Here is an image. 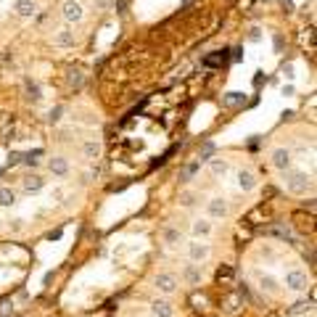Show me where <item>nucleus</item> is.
<instances>
[{
	"label": "nucleus",
	"instance_id": "nucleus-17",
	"mask_svg": "<svg viewBox=\"0 0 317 317\" xmlns=\"http://www.w3.org/2000/svg\"><path fill=\"white\" fill-rule=\"evenodd\" d=\"M206 161H209V172L214 174V177H225L230 172V164L225 159H206Z\"/></svg>",
	"mask_w": 317,
	"mask_h": 317
},
{
	"label": "nucleus",
	"instance_id": "nucleus-18",
	"mask_svg": "<svg viewBox=\"0 0 317 317\" xmlns=\"http://www.w3.org/2000/svg\"><path fill=\"white\" fill-rule=\"evenodd\" d=\"M16 201H19V193L14 188H0V206L11 209V206H16Z\"/></svg>",
	"mask_w": 317,
	"mask_h": 317
},
{
	"label": "nucleus",
	"instance_id": "nucleus-1",
	"mask_svg": "<svg viewBox=\"0 0 317 317\" xmlns=\"http://www.w3.org/2000/svg\"><path fill=\"white\" fill-rule=\"evenodd\" d=\"M286 174V185H288V191L291 193H296V196H304L307 191H312V174H307V172H283Z\"/></svg>",
	"mask_w": 317,
	"mask_h": 317
},
{
	"label": "nucleus",
	"instance_id": "nucleus-7",
	"mask_svg": "<svg viewBox=\"0 0 317 317\" xmlns=\"http://www.w3.org/2000/svg\"><path fill=\"white\" fill-rule=\"evenodd\" d=\"M61 16L69 21V24H79V21L85 19V8H82L79 0H64V6H61Z\"/></svg>",
	"mask_w": 317,
	"mask_h": 317
},
{
	"label": "nucleus",
	"instance_id": "nucleus-9",
	"mask_svg": "<svg viewBox=\"0 0 317 317\" xmlns=\"http://www.w3.org/2000/svg\"><path fill=\"white\" fill-rule=\"evenodd\" d=\"M236 185H238V191L251 193L254 188H256V174L251 169H238L236 172Z\"/></svg>",
	"mask_w": 317,
	"mask_h": 317
},
{
	"label": "nucleus",
	"instance_id": "nucleus-10",
	"mask_svg": "<svg viewBox=\"0 0 317 317\" xmlns=\"http://www.w3.org/2000/svg\"><path fill=\"white\" fill-rule=\"evenodd\" d=\"M191 233H193V238H209L214 233V225H211L209 217H198L191 222Z\"/></svg>",
	"mask_w": 317,
	"mask_h": 317
},
{
	"label": "nucleus",
	"instance_id": "nucleus-4",
	"mask_svg": "<svg viewBox=\"0 0 317 317\" xmlns=\"http://www.w3.org/2000/svg\"><path fill=\"white\" fill-rule=\"evenodd\" d=\"M269 164L278 169V172H288L293 169V154H291V148H273V154H269Z\"/></svg>",
	"mask_w": 317,
	"mask_h": 317
},
{
	"label": "nucleus",
	"instance_id": "nucleus-11",
	"mask_svg": "<svg viewBox=\"0 0 317 317\" xmlns=\"http://www.w3.org/2000/svg\"><path fill=\"white\" fill-rule=\"evenodd\" d=\"M151 314L154 317H174V304L169 299L159 296V299L151 301Z\"/></svg>",
	"mask_w": 317,
	"mask_h": 317
},
{
	"label": "nucleus",
	"instance_id": "nucleus-26",
	"mask_svg": "<svg viewBox=\"0 0 317 317\" xmlns=\"http://www.w3.org/2000/svg\"><path fill=\"white\" fill-rule=\"evenodd\" d=\"M259 3H273V0H259Z\"/></svg>",
	"mask_w": 317,
	"mask_h": 317
},
{
	"label": "nucleus",
	"instance_id": "nucleus-20",
	"mask_svg": "<svg viewBox=\"0 0 317 317\" xmlns=\"http://www.w3.org/2000/svg\"><path fill=\"white\" fill-rule=\"evenodd\" d=\"M164 243H167V246H180L183 243V230L167 228V230H164Z\"/></svg>",
	"mask_w": 317,
	"mask_h": 317
},
{
	"label": "nucleus",
	"instance_id": "nucleus-5",
	"mask_svg": "<svg viewBox=\"0 0 317 317\" xmlns=\"http://www.w3.org/2000/svg\"><path fill=\"white\" fill-rule=\"evenodd\" d=\"M209 256H211V246L204 243V238H193L191 243H188V259L191 262L201 264V262L209 259Z\"/></svg>",
	"mask_w": 317,
	"mask_h": 317
},
{
	"label": "nucleus",
	"instance_id": "nucleus-8",
	"mask_svg": "<svg viewBox=\"0 0 317 317\" xmlns=\"http://www.w3.org/2000/svg\"><path fill=\"white\" fill-rule=\"evenodd\" d=\"M48 169H51L53 177H58V180L69 177V172H72V167H69V159H66V156H51V159H48Z\"/></svg>",
	"mask_w": 317,
	"mask_h": 317
},
{
	"label": "nucleus",
	"instance_id": "nucleus-24",
	"mask_svg": "<svg viewBox=\"0 0 317 317\" xmlns=\"http://www.w3.org/2000/svg\"><path fill=\"white\" fill-rule=\"evenodd\" d=\"M69 82L79 87V85H82V74H79V72H72V74H69Z\"/></svg>",
	"mask_w": 317,
	"mask_h": 317
},
{
	"label": "nucleus",
	"instance_id": "nucleus-13",
	"mask_svg": "<svg viewBox=\"0 0 317 317\" xmlns=\"http://www.w3.org/2000/svg\"><path fill=\"white\" fill-rule=\"evenodd\" d=\"M183 275L188 280V286H198V283H201V267H198L196 262H188L185 269H183Z\"/></svg>",
	"mask_w": 317,
	"mask_h": 317
},
{
	"label": "nucleus",
	"instance_id": "nucleus-25",
	"mask_svg": "<svg viewBox=\"0 0 317 317\" xmlns=\"http://www.w3.org/2000/svg\"><path fill=\"white\" fill-rule=\"evenodd\" d=\"M180 201H183L185 206H193V204H196V201H193V193H183V196H180Z\"/></svg>",
	"mask_w": 317,
	"mask_h": 317
},
{
	"label": "nucleus",
	"instance_id": "nucleus-16",
	"mask_svg": "<svg viewBox=\"0 0 317 317\" xmlns=\"http://www.w3.org/2000/svg\"><path fill=\"white\" fill-rule=\"evenodd\" d=\"M82 156H85L87 161H96L101 156V143L98 140H85V143H82Z\"/></svg>",
	"mask_w": 317,
	"mask_h": 317
},
{
	"label": "nucleus",
	"instance_id": "nucleus-14",
	"mask_svg": "<svg viewBox=\"0 0 317 317\" xmlns=\"http://www.w3.org/2000/svg\"><path fill=\"white\" fill-rule=\"evenodd\" d=\"M42 185H45V180L40 177V174H27V177L21 180L24 193H37V191H42Z\"/></svg>",
	"mask_w": 317,
	"mask_h": 317
},
{
	"label": "nucleus",
	"instance_id": "nucleus-23",
	"mask_svg": "<svg viewBox=\"0 0 317 317\" xmlns=\"http://www.w3.org/2000/svg\"><path fill=\"white\" fill-rule=\"evenodd\" d=\"M61 114H64V106H56V109L48 114V122L56 124V122H61Z\"/></svg>",
	"mask_w": 317,
	"mask_h": 317
},
{
	"label": "nucleus",
	"instance_id": "nucleus-2",
	"mask_svg": "<svg viewBox=\"0 0 317 317\" xmlns=\"http://www.w3.org/2000/svg\"><path fill=\"white\" fill-rule=\"evenodd\" d=\"M154 288L159 291V296H172L180 291V278L174 273H159L154 278Z\"/></svg>",
	"mask_w": 317,
	"mask_h": 317
},
{
	"label": "nucleus",
	"instance_id": "nucleus-6",
	"mask_svg": "<svg viewBox=\"0 0 317 317\" xmlns=\"http://www.w3.org/2000/svg\"><path fill=\"white\" fill-rule=\"evenodd\" d=\"M206 214H209V219H225L230 214L228 198H222V196L209 198V201H206Z\"/></svg>",
	"mask_w": 317,
	"mask_h": 317
},
{
	"label": "nucleus",
	"instance_id": "nucleus-15",
	"mask_svg": "<svg viewBox=\"0 0 317 317\" xmlns=\"http://www.w3.org/2000/svg\"><path fill=\"white\" fill-rule=\"evenodd\" d=\"M53 42L58 45V48H72V45L77 42V37H74L72 29H58L56 37H53Z\"/></svg>",
	"mask_w": 317,
	"mask_h": 317
},
{
	"label": "nucleus",
	"instance_id": "nucleus-12",
	"mask_svg": "<svg viewBox=\"0 0 317 317\" xmlns=\"http://www.w3.org/2000/svg\"><path fill=\"white\" fill-rule=\"evenodd\" d=\"M14 14L21 19H32L37 14V3L34 0H14Z\"/></svg>",
	"mask_w": 317,
	"mask_h": 317
},
{
	"label": "nucleus",
	"instance_id": "nucleus-21",
	"mask_svg": "<svg viewBox=\"0 0 317 317\" xmlns=\"http://www.w3.org/2000/svg\"><path fill=\"white\" fill-rule=\"evenodd\" d=\"M259 286H262L264 291H269V293H273L278 283H275V280H273V278H269V275H259Z\"/></svg>",
	"mask_w": 317,
	"mask_h": 317
},
{
	"label": "nucleus",
	"instance_id": "nucleus-3",
	"mask_svg": "<svg viewBox=\"0 0 317 317\" xmlns=\"http://www.w3.org/2000/svg\"><path fill=\"white\" fill-rule=\"evenodd\" d=\"M286 288L291 293H304L309 288V275H307V269H299V267H293L286 273Z\"/></svg>",
	"mask_w": 317,
	"mask_h": 317
},
{
	"label": "nucleus",
	"instance_id": "nucleus-19",
	"mask_svg": "<svg viewBox=\"0 0 317 317\" xmlns=\"http://www.w3.org/2000/svg\"><path fill=\"white\" fill-rule=\"evenodd\" d=\"M24 93H27V101H32V103L42 101V90H40L37 82H32V79H24Z\"/></svg>",
	"mask_w": 317,
	"mask_h": 317
},
{
	"label": "nucleus",
	"instance_id": "nucleus-22",
	"mask_svg": "<svg viewBox=\"0 0 317 317\" xmlns=\"http://www.w3.org/2000/svg\"><path fill=\"white\" fill-rule=\"evenodd\" d=\"M198 169H201V161H196V164H191V167H185V169H183V180L188 183V180H191Z\"/></svg>",
	"mask_w": 317,
	"mask_h": 317
}]
</instances>
